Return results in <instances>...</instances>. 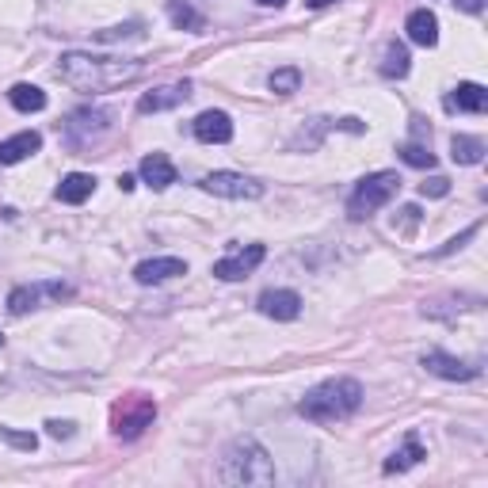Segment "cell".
<instances>
[{"mask_svg": "<svg viewBox=\"0 0 488 488\" xmlns=\"http://www.w3.org/2000/svg\"><path fill=\"white\" fill-rule=\"evenodd\" d=\"M145 73V61L142 58H96V54H80V50H69L61 54L58 65V77L77 92H115V89H127L137 77Z\"/></svg>", "mask_w": 488, "mask_h": 488, "instance_id": "6da1fadb", "label": "cell"}, {"mask_svg": "<svg viewBox=\"0 0 488 488\" xmlns=\"http://www.w3.org/2000/svg\"><path fill=\"white\" fill-rule=\"evenodd\" d=\"M359 408H362V386L355 378H328L298 400V412L309 424H321V427L352 420Z\"/></svg>", "mask_w": 488, "mask_h": 488, "instance_id": "7a4b0ae2", "label": "cell"}, {"mask_svg": "<svg viewBox=\"0 0 488 488\" xmlns=\"http://www.w3.org/2000/svg\"><path fill=\"white\" fill-rule=\"evenodd\" d=\"M218 481L221 484H275V462L252 435H244V439H233L225 446Z\"/></svg>", "mask_w": 488, "mask_h": 488, "instance_id": "3957f363", "label": "cell"}, {"mask_svg": "<svg viewBox=\"0 0 488 488\" xmlns=\"http://www.w3.org/2000/svg\"><path fill=\"white\" fill-rule=\"evenodd\" d=\"M156 420V400L145 393H127L111 405V431L122 443H134L153 427Z\"/></svg>", "mask_w": 488, "mask_h": 488, "instance_id": "277c9868", "label": "cell"}, {"mask_svg": "<svg viewBox=\"0 0 488 488\" xmlns=\"http://www.w3.org/2000/svg\"><path fill=\"white\" fill-rule=\"evenodd\" d=\"M397 191H400V176H397V172H374V176H366V180L355 183L352 199H347V214H352V221L374 218L381 206L397 195Z\"/></svg>", "mask_w": 488, "mask_h": 488, "instance_id": "5b68a950", "label": "cell"}, {"mask_svg": "<svg viewBox=\"0 0 488 488\" xmlns=\"http://www.w3.org/2000/svg\"><path fill=\"white\" fill-rule=\"evenodd\" d=\"M108 130H111V111H103V108H80V111L69 115V122H65V142L73 145V149H89Z\"/></svg>", "mask_w": 488, "mask_h": 488, "instance_id": "8992f818", "label": "cell"}, {"mask_svg": "<svg viewBox=\"0 0 488 488\" xmlns=\"http://www.w3.org/2000/svg\"><path fill=\"white\" fill-rule=\"evenodd\" d=\"M199 187L206 195H218V199H259L264 195V183L252 180V176H240V172H211V176H202Z\"/></svg>", "mask_w": 488, "mask_h": 488, "instance_id": "52a82bcc", "label": "cell"}, {"mask_svg": "<svg viewBox=\"0 0 488 488\" xmlns=\"http://www.w3.org/2000/svg\"><path fill=\"white\" fill-rule=\"evenodd\" d=\"M267 249L264 244H249V249H233L230 256H221L214 264V278H221V283H237V278H249L259 264H264Z\"/></svg>", "mask_w": 488, "mask_h": 488, "instance_id": "ba28073f", "label": "cell"}, {"mask_svg": "<svg viewBox=\"0 0 488 488\" xmlns=\"http://www.w3.org/2000/svg\"><path fill=\"white\" fill-rule=\"evenodd\" d=\"M42 298H73V286H65V283H34V286H15L8 294V313H15V317H23V313L31 309H39Z\"/></svg>", "mask_w": 488, "mask_h": 488, "instance_id": "9c48e42d", "label": "cell"}, {"mask_svg": "<svg viewBox=\"0 0 488 488\" xmlns=\"http://www.w3.org/2000/svg\"><path fill=\"white\" fill-rule=\"evenodd\" d=\"M424 366H427V374L446 378V381H474L481 374V366L465 362V359H455V355H446V352H427L424 355Z\"/></svg>", "mask_w": 488, "mask_h": 488, "instance_id": "30bf717a", "label": "cell"}, {"mask_svg": "<svg viewBox=\"0 0 488 488\" xmlns=\"http://www.w3.org/2000/svg\"><path fill=\"white\" fill-rule=\"evenodd\" d=\"M256 309L271 321H298L302 317V298L294 290H264Z\"/></svg>", "mask_w": 488, "mask_h": 488, "instance_id": "8fae6325", "label": "cell"}, {"mask_svg": "<svg viewBox=\"0 0 488 488\" xmlns=\"http://www.w3.org/2000/svg\"><path fill=\"white\" fill-rule=\"evenodd\" d=\"M191 130H195V137L202 145H225L233 142V118L225 111H202L195 122H191Z\"/></svg>", "mask_w": 488, "mask_h": 488, "instance_id": "7c38bea8", "label": "cell"}, {"mask_svg": "<svg viewBox=\"0 0 488 488\" xmlns=\"http://www.w3.org/2000/svg\"><path fill=\"white\" fill-rule=\"evenodd\" d=\"M176 275H187V264L180 256H156V259H142V264L134 267V278L142 286H156V283H168V278Z\"/></svg>", "mask_w": 488, "mask_h": 488, "instance_id": "4fadbf2b", "label": "cell"}, {"mask_svg": "<svg viewBox=\"0 0 488 488\" xmlns=\"http://www.w3.org/2000/svg\"><path fill=\"white\" fill-rule=\"evenodd\" d=\"M446 111H465V115H484L488 111V89L477 80H462L455 92L446 96Z\"/></svg>", "mask_w": 488, "mask_h": 488, "instance_id": "5bb4252c", "label": "cell"}, {"mask_svg": "<svg viewBox=\"0 0 488 488\" xmlns=\"http://www.w3.org/2000/svg\"><path fill=\"white\" fill-rule=\"evenodd\" d=\"M191 96V80H180V84H164V89H153L137 99V111L149 115V111H172Z\"/></svg>", "mask_w": 488, "mask_h": 488, "instance_id": "9a60e30c", "label": "cell"}, {"mask_svg": "<svg viewBox=\"0 0 488 488\" xmlns=\"http://www.w3.org/2000/svg\"><path fill=\"white\" fill-rule=\"evenodd\" d=\"M142 180L153 187V191H164V187H172L176 183V164L168 161L164 153H149V156H142Z\"/></svg>", "mask_w": 488, "mask_h": 488, "instance_id": "2e32d148", "label": "cell"}, {"mask_svg": "<svg viewBox=\"0 0 488 488\" xmlns=\"http://www.w3.org/2000/svg\"><path fill=\"white\" fill-rule=\"evenodd\" d=\"M42 149V137L34 130H23V134H12L8 142H0V164H20L27 156H34Z\"/></svg>", "mask_w": 488, "mask_h": 488, "instance_id": "e0dca14e", "label": "cell"}, {"mask_svg": "<svg viewBox=\"0 0 488 488\" xmlns=\"http://www.w3.org/2000/svg\"><path fill=\"white\" fill-rule=\"evenodd\" d=\"M405 31H408V39L416 42V46H439V20H435V12H427V8H416L412 15H408V23H405Z\"/></svg>", "mask_w": 488, "mask_h": 488, "instance_id": "ac0fdd59", "label": "cell"}, {"mask_svg": "<svg viewBox=\"0 0 488 488\" xmlns=\"http://www.w3.org/2000/svg\"><path fill=\"white\" fill-rule=\"evenodd\" d=\"M96 191V176H89V172H69V176L58 183V202L65 206H80L89 202Z\"/></svg>", "mask_w": 488, "mask_h": 488, "instance_id": "d6986e66", "label": "cell"}, {"mask_svg": "<svg viewBox=\"0 0 488 488\" xmlns=\"http://www.w3.org/2000/svg\"><path fill=\"white\" fill-rule=\"evenodd\" d=\"M424 458H427V450H424V443H420V435H416V431H408L405 446H400V450H393V458L386 462V474H405V469L420 465Z\"/></svg>", "mask_w": 488, "mask_h": 488, "instance_id": "ffe728a7", "label": "cell"}, {"mask_svg": "<svg viewBox=\"0 0 488 488\" xmlns=\"http://www.w3.org/2000/svg\"><path fill=\"white\" fill-rule=\"evenodd\" d=\"M484 142L474 134H455L450 137V156H455V164H481L484 161Z\"/></svg>", "mask_w": 488, "mask_h": 488, "instance_id": "44dd1931", "label": "cell"}, {"mask_svg": "<svg viewBox=\"0 0 488 488\" xmlns=\"http://www.w3.org/2000/svg\"><path fill=\"white\" fill-rule=\"evenodd\" d=\"M8 103H12L15 111L31 115V111H42L46 108V92L34 89V84H12V89H8Z\"/></svg>", "mask_w": 488, "mask_h": 488, "instance_id": "7402d4cb", "label": "cell"}, {"mask_svg": "<svg viewBox=\"0 0 488 488\" xmlns=\"http://www.w3.org/2000/svg\"><path fill=\"white\" fill-rule=\"evenodd\" d=\"M168 20L176 23L180 31H202L206 27V15L195 12L191 0H168Z\"/></svg>", "mask_w": 488, "mask_h": 488, "instance_id": "603a6c76", "label": "cell"}, {"mask_svg": "<svg viewBox=\"0 0 488 488\" xmlns=\"http://www.w3.org/2000/svg\"><path fill=\"white\" fill-rule=\"evenodd\" d=\"M408 69H412L408 50L400 46V42H389V46H386V54H381V77L400 80V77H408Z\"/></svg>", "mask_w": 488, "mask_h": 488, "instance_id": "cb8c5ba5", "label": "cell"}, {"mask_svg": "<svg viewBox=\"0 0 488 488\" xmlns=\"http://www.w3.org/2000/svg\"><path fill=\"white\" fill-rule=\"evenodd\" d=\"M267 84H271V92H275V96H294V92L302 89V73H298V69H294V65H286V69H275Z\"/></svg>", "mask_w": 488, "mask_h": 488, "instance_id": "d4e9b609", "label": "cell"}, {"mask_svg": "<svg viewBox=\"0 0 488 488\" xmlns=\"http://www.w3.org/2000/svg\"><path fill=\"white\" fill-rule=\"evenodd\" d=\"M397 153H400V161L412 164V168H435V153H431V145H424V142H405Z\"/></svg>", "mask_w": 488, "mask_h": 488, "instance_id": "484cf974", "label": "cell"}, {"mask_svg": "<svg viewBox=\"0 0 488 488\" xmlns=\"http://www.w3.org/2000/svg\"><path fill=\"white\" fill-rule=\"evenodd\" d=\"M477 233H481V221H477V225H469V230H465L462 237H455V240H446V244H443V249H435V252H431V259H443V256H450V252H458V249H465V240H474Z\"/></svg>", "mask_w": 488, "mask_h": 488, "instance_id": "4316f807", "label": "cell"}, {"mask_svg": "<svg viewBox=\"0 0 488 488\" xmlns=\"http://www.w3.org/2000/svg\"><path fill=\"white\" fill-rule=\"evenodd\" d=\"M420 195H424V199H443V195H450V180H446V176L424 180V183H420Z\"/></svg>", "mask_w": 488, "mask_h": 488, "instance_id": "83f0119b", "label": "cell"}, {"mask_svg": "<svg viewBox=\"0 0 488 488\" xmlns=\"http://www.w3.org/2000/svg\"><path fill=\"white\" fill-rule=\"evenodd\" d=\"M0 439H5V443H12V446H20V450H34V446H39V439H34V435L12 431V427H0Z\"/></svg>", "mask_w": 488, "mask_h": 488, "instance_id": "f1b7e54d", "label": "cell"}, {"mask_svg": "<svg viewBox=\"0 0 488 488\" xmlns=\"http://www.w3.org/2000/svg\"><path fill=\"white\" fill-rule=\"evenodd\" d=\"M142 34V23H130V27H111V31H99L96 39L99 42H111V39H137Z\"/></svg>", "mask_w": 488, "mask_h": 488, "instance_id": "f546056e", "label": "cell"}, {"mask_svg": "<svg viewBox=\"0 0 488 488\" xmlns=\"http://www.w3.org/2000/svg\"><path fill=\"white\" fill-rule=\"evenodd\" d=\"M46 431L54 435V439H73V424H69V420H50Z\"/></svg>", "mask_w": 488, "mask_h": 488, "instance_id": "4dcf8cb0", "label": "cell"}, {"mask_svg": "<svg viewBox=\"0 0 488 488\" xmlns=\"http://www.w3.org/2000/svg\"><path fill=\"white\" fill-rule=\"evenodd\" d=\"M458 12H469V15H481L484 12V0H450Z\"/></svg>", "mask_w": 488, "mask_h": 488, "instance_id": "1f68e13d", "label": "cell"}, {"mask_svg": "<svg viewBox=\"0 0 488 488\" xmlns=\"http://www.w3.org/2000/svg\"><path fill=\"white\" fill-rule=\"evenodd\" d=\"M400 221H405V233H412L416 221H420V206H405V211H400Z\"/></svg>", "mask_w": 488, "mask_h": 488, "instance_id": "d6a6232c", "label": "cell"}, {"mask_svg": "<svg viewBox=\"0 0 488 488\" xmlns=\"http://www.w3.org/2000/svg\"><path fill=\"white\" fill-rule=\"evenodd\" d=\"M118 187L122 191H134V176H118Z\"/></svg>", "mask_w": 488, "mask_h": 488, "instance_id": "836d02e7", "label": "cell"}, {"mask_svg": "<svg viewBox=\"0 0 488 488\" xmlns=\"http://www.w3.org/2000/svg\"><path fill=\"white\" fill-rule=\"evenodd\" d=\"M309 8H328V5H336V0H305Z\"/></svg>", "mask_w": 488, "mask_h": 488, "instance_id": "e575fe53", "label": "cell"}, {"mask_svg": "<svg viewBox=\"0 0 488 488\" xmlns=\"http://www.w3.org/2000/svg\"><path fill=\"white\" fill-rule=\"evenodd\" d=\"M256 5H264V8H283L286 0H256Z\"/></svg>", "mask_w": 488, "mask_h": 488, "instance_id": "d590c367", "label": "cell"}, {"mask_svg": "<svg viewBox=\"0 0 488 488\" xmlns=\"http://www.w3.org/2000/svg\"><path fill=\"white\" fill-rule=\"evenodd\" d=\"M0 343H5V336H0Z\"/></svg>", "mask_w": 488, "mask_h": 488, "instance_id": "8d00e7d4", "label": "cell"}]
</instances>
